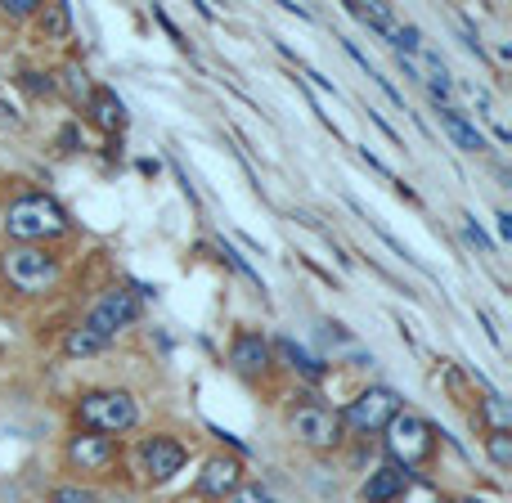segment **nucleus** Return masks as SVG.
<instances>
[{
  "mask_svg": "<svg viewBox=\"0 0 512 503\" xmlns=\"http://www.w3.org/2000/svg\"><path fill=\"white\" fill-rule=\"evenodd\" d=\"M117 459V445L108 436H95V432H81L68 441V463L81 472H104L108 463Z\"/></svg>",
  "mask_w": 512,
  "mask_h": 503,
  "instance_id": "obj_8",
  "label": "nucleus"
},
{
  "mask_svg": "<svg viewBox=\"0 0 512 503\" xmlns=\"http://www.w3.org/2000/svg\"><path fill=\"white\" fill-rule=\"evenodd\" d=\"M50 503H104V495H95V490H86V486H59L50 495Z\"/></svg>",
  "mask_w": 512,
  "mask_h": 503,
  "instance_id": "obj_22",
  "label": "nucleus"
},
{
  "mask_svg": "<svg viewBox=\"0 0 512 503\" xmlns=\"http://www.w3.org/2000/svg\"><path fill=\"white\" fill-rule=\"evenodd\" d=\"M481 414H486L490 432H512V409H508L504 396H495V391H490V396L481 400Z\"/></svg>",
  "mask_w": 512,
  "mask_h": 503,
  "instance_id": "obj_19",
  "label": "nucleus"
},
{
  "mask_svg": "<svg viewBox=\"0 0 512 503\" xmlns=\"http://www.w3.org/2000/svg\"><path fill=\"white\" fill-rule=\"evenodd\" d=\"M230 503H274V499H270V490H261V486H239L230 495Z\"/></svg>",
  "mask_w": 512,
  "mask_h": 503,
  "instance_id": "obj_25",
  "label": "nucleus"
},
{
  "mask_svg": "<svg viewBox=\"0 0 512 503\" xmlns=\"http://www.w3.org/2000/svg\"><path fill=\"white\" fill-rule=\"evenodd\" d=\"M5 274L18 292H50L59 283V256H50L45 248H32V243H18V248L5 252Z\"/></svg>",
  "mask_w": 512,
  "mask_h": 503,
  "instance_id": "obj_4",
  "label": "nucleus"
},
{
  "mask_svg": "<svg viewBox=\"0 0 512 503\" xmlns=\"http://www.w3.org/2000/svg\"><path fill=\"white\" fill-rule=\"evenodd\" d=\"M104 346H108V342H104V337H95L90 328H72V333L63 337V351H68L72 360H86V355H99Z\"/></svg>",
  "mask_w": 512,
  "mask_h": 503,
  "instance_id": "obj_17",
  "label": "nucleus"
},
{
  "mask_svg": "<svg viewBox=\"0 0 512 503\" xmlns=\"http://www.w3.org/2000/svg\"><path fill=\"white\" fill-rule=\"evenodd\" d=\"M387 450H391V463L396 468H418V463L432 459L436 450V436H432V423L418 414H396L387 423Z\"/></svg>",
  "mask_w": 512,
  "mask_h": 503,
  "instance_id": "obj_3",
  "label": "nucleus"
},
{
  "mask_svg": "<svg viewBox=\"0 0 512 503\" xmlns=\"http://www.w3.org/2000/svg\"><path fill=\"white\" fill-rule=\"evenodd\" d=\"M230 364L239 373H248V378H261V373L270 369V342L256 333H239L230 346Z\"/></svg>",
  "mask_w": 512,
  "mask_h": 503,
  "instance_id": "obj_10",
  "label": "nucleus"
},
{
  "mask_svg": "<svg viewBox=\"0 0 512 503\" xmlns=\"http://www.w3.org/2000/svg\"><path fill=\"white\" fill-rule=\"evenodd\" d=\"M441 126H445V135H450L463 153H481V149H486V135H481L477 126L459 113V108H441Z\"/></svg>",
  "mask_w": 512,
  "mask_h": 503,
  "instance_id": "obj_13",
  "label": "nucleus"
},
{
  "mask_svg": "<svg viewBox=\"0 0 512 503\" xmlns=\"http://www.w3.org/2000/svg\"><path fill=\"white\" fill-rule=\"evenodd\" d=\"M140 459H144V472H149L153 481H171L180 468H185V450H180L171 436H153V441H144Z\"/></svg>",
  "mask_w": 512,
  "mask_h": 503,
  "instance_id": "obj_9",
  "label": "nucleus"
},
{
  "mask_svg": "<svg viewBox=\"0 0 512 503\" xmlns=\"http://www.w3.org/2000/svg\"><path fill=\"white\" fill-rule=\"evenodd\" d=\"M18 126H23V113H18L14 104H5V99H0V131H18Z\"/></svg>",
  "mask_w": 512,
  "mask_h": 503,
  "instance_id": "obj_28",
  "label": "nucleus"
},
{
  "mask_svg": "<svg viewBox=\"0 0 512 503\" xmlns=\"http://www.w3.org/2000/svg\"><path fill=\"white\" fill-rule=\"evenodd\" d=\"M391 45H396L400 54H423V32H418L414 23H400L396 32H391Z\"/></svg>",
  "mask_w": 512,
  "mask_h": 503,
  "instance_id": "obj_21",
  "label": "nucleus"
},
{
  "mask_svg": "<svg viewBox=\"0 0 512 503\" xmlns=\"http://www.w3.org/2000/svg\"><path fill=\"white\" fill-rule=\"evenodd\" d=\"M135 319H140V301H135V292H126V288H113V292H104V297L95 301V310L86 315V324L81 328H90L95 337H104V342H113L122 328H131Z\"/></svg>",
  "mask_w": 512,
  "mask_h": 503,
  "instance_id": "obj_5",
  "label": "nucleus"
},
{
  "mask_svg": "<svg viewBox=\"0 0 512 503\" xmlns=\"http://www.w3.org/2000/svg\"><path fill=\"white\" fill-rule=\"evenodd\" d=\"M396 414H400L396 391H391V387H369V391H360V396L351 400L346 423L360 427V432H378V427H387Z\"/></svg>",
  "mask_w": 512,
  "mask_h": 503,
  "instance_id": "obj_7",
  "label": "nucleus"
},
{
  "mask_svg": "<svg viewBox=\"0 0 512 503\" xmlns=\"http://www.w3.org/2000/svg\"><path fill=\"white\" fill-rule=\"evenodd\" d=\"M63 230H68V216H63V207L45 194L18 198V203H9V212H5V234L14 243H32L36 248V243H45V239H59Z\"/></svg>",
  "mask_w": 512,
  "mask_h": 503,
  "instance_id": "obj_1",
  "label": "nucleus"
},
{
  "mask_svg": "<svg viewBox=\"0 0 512 503\" xmlns=\"http://www.w3.org/2000/svg\"><path fill=\"white\" fill-rule=\"evenodd\" d=\"M77 418L86 432L113 441V436L131 432V427L140 423V409H135V400L126 396V391H86V396L77 400Z\"/></svg>",
  "mask_w": 512,
  "mask_h": 503,
  "instance_id": "obj_2",
  "label": "nucleus"
},
{
  "mask_svg": "<svg viewBox=\"0 0 512 503\" xmlns=\"http://www.w3.org/2000/svg\"><path fill=\"white\" fill-rule=\"evenodd\" d=\"M405 486H409V472L396 468V463H382L378 472H369V481H364L360 499H364V503H391V499L405 495Z\"/></svg>",
  "mask_w": 512,
  "mask_h": 503,
  "instance_id": "obj_12",
  "label": "nucleus"
},
{
  "mask_svg": "<svg viewBox=\"0 0 512 503\" xmlns=\"http://www.w3.org/2000/svg\"><path fill=\"white\" fill-rule=\"evenodd\" d=\"M36 23H41V32L50 36V41H63V36L72 32V9L63 5H45V9H36Z\"/></svg>",
  "mask_w": 512,
  "mask_h": 503,
  "instance_id": "obj_15",
  "label": "nucleus"
},
{
  "mask_svg": "<svg viewBox=\"0 0 512 503\" xmlns=\"http://www.w3.org/2000/svg\"><path fill=\"white\" fill-rule=\"evenodd\" d=\"M274 351H279L283 360H288V369L306 373V378H319V373H324V364H319V360H310V355L301 351V346H292L288 337H283V342H274Z\"/></svg>",
  "mask_w": 512,
  "mask_h": 503,
  "instance_id": "obj_18",
  "label": "nucleus"
},
{
  "mask_svg": "<svg viewBox=\"0 0 512 503\" xmlns=\"http://www.w3.org/2000/svg\"><path fill=\"white\" fill-rule=\"evenodd\" d=\"M36 5H41V0H0V9H5L9 18H32Z\"/></svg>",
  "mask_w": 512,
  "mask_h": 503,
  "instance_id": "obj_26",
  "label": "nucleus"
},
{
  "mask_svg": "<svg viewBox=\"0 0 512 503\" xmlns=\"http://www.w3.org/2000/svg\"><path fill=\"white\" fill-rule=\"evenodd\" d=\"M243 486V468L234 459H207L203 463V477H198V490L203 495H216V499H225V495H234V490Z\"/></svg>",
  "mask_w": 512,
  "mask_h": 503,
  "instance_id": "obj_11",
  "label": "nucleus"
},
{
  "mask_svg": "<svg viewBox=\"0 0 512 503\" xmlns=\"http://www.w3.org/2000/svg\"><path fill=\"white\" fill-rule=\"evenodd\" d=\"M486 454L495 468H508L512 463V432H490L486 436Z\"/></svg>",
  "mask_w": 512,
  "mask_h": 503,
  "instance_id": "obj_20",
  "label": "nucleus"
},
{
  "mask_svg": "<svg viewBox=\"0 0 512 503\" xmlns=\"http://www.w3.org/2000/svg\"><path fill=\"white\" fill-rule=\"evenodd\" d=\"M292 436H297L301 445H310V450H333V445L342 441V418L324 405H301L297 414H292Z\"/></svg>",
  "mask_w": 512,
  "mask_h": 503,
  "instance_id": "obj_6",
  "label": "nucleus"
},
{
  "mask_svg": "<svg viewBox=\"0 0 512 503\" xmlns=\"http://www.w3.org/2000/svg\"><path fill=\"white\" fill-rule=\"evenodd\" d=\"M499 234H504V239H512V216H508V212L499 216Z\"/></svg>",
  "mask_w": 512,
  "mask_h": 503,
  "instance_id": "obj_29",
  "label": "nucleus"
},
{
  "mask_svg": "<svg viewBox=\"0 0 512 503\" xmlns=\"http://www.w3.org/2000/svg\"><path fill=\"white\" fill-rule=\"evenodd\" d=\"M90 117H95L104 131H117V126L126 122V108L113 90H90Z\"/></svg>",
  "mask_w": 512,
  "mask_h": 503,
  "instance_id": "obj_14",
  "label": "nucleus"
},
{
  "mask_svg": "<svg viewBox=\"0 0 512 503\" xmlns=\"http://www.w3.org/2000/svg\"><path fill=\"white\" fill-rule=\"evenodd\" d=\"M351 14L355 18H360V23L364 27H373V32H382V36H391V32H396V9H391V5H351Z\"/></svg>",
  "mask_w": 512,
  "mask_h": 503,
  "instance_id": "obj_16",
  "label": "nucleus"
},
{
  "mask_svg": "<svg viewBox=\"0 0 512 503\" xmlns=\"http://www.w3.org/2000/svg\"><path fill=\"white\" fill-rule=\"evenodd\" d=\"M405 495H409V503H441V495H436V490H432V486H418V481H414V477H409Z\"/></svg>",
  "mask_w": 512,
  "mask_h": 503,
  "instance_id": "obj_27",
  "label": "nucleus"
},
{
  "mask_svg": "<svg viewBox=\"0 0 512 503\" xmlns=\"http://www.w3.org/2000/svg\"><path fill=\"white\" fill-rule=\"evenodd\" d=\"M468 503H486V499H468Z\"/></svg>",
  "mask_w": 512,
  "mask_h": 503,
  "instance_id": "obj_30",
  "label": "nucleus"
},
{
  "mask_svg": "<svg viewBox=\"0 0 512 503\" xmlns=\"http://www.w3.org/2000/svg\"><path fill=\"white\" fill-rule=\"evenodd\" d=\"M63 86H68L72 99H81V95L90 99V81H86V72H81L77 63H72V68H63Z\"/></svg>",
  "mask_w": 512,
  "mask_h": 503,
  "instance_id": "obj_23",
  "label": "nucleus"
},
{
  "mask_svg": "<svg viewBox=\"0 0 512 503\" xmlns=\"http://www.w3.org/2000/svg\"><path fill=\"white\" fill-rule=\"evenodd\" d=\"M463 239H468L472 248H481V252H495V243L486 239V230H481V225L472 221V216H463Z\"/></svg>",
  "mask_w": 512,
  "mask_h": 503,
  "instance_id": "obj_24",
  "label": "nucleus"
}]
</instances>
